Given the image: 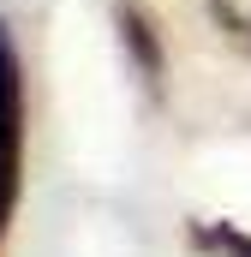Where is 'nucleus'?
Instances as JSON below:
<instances>
[{
	"label": "nucleus",
	"mask_w": 251,
	"mask_h": 257,
	"mask_svg": "<svg viewBox=\"0 0 251 257\" xmlns=\"http://www.w3.org/2000/svg\"><path fill=\"white\" fill-rule=\"evenodd\" d=\"M120 18V42L126 54H132V66L144 72V84H162V72H168V60H162V42H156V24L138 12V6H120L114 12Z\"/></svg>",
	"instance_id": "nucleus-2"
},
{
	"label": "nucleus",
	"mask_w": 251,
	"mask_h": 257,
	"mask_svg": "<svg viewBox=\"0 0 251 257\" xmlns=\"http://www.w3.org/2000/svg\"><path fill=\"white\" fill-rule=\"evenodd\" d=\"M209 18H215L239 48H251V0H209Z\"/></svg>",
	"instance_id": "nucleus-4"
},
{
	"label": "nucleus",
	"mask_w": 251,
	"mask_h": 257,
	"mask_svg": "<svg viewBox=\"0 0 251 257\" xmlns=\"http://www.w3.org/2000/svg\"><path fill=\"white\" fill-rule=\"evenodd\" d=\"M24 138H30V96H24V60L12 42V24L0 18V251L24 197Z\"/></svg>",
	"instance_id": "nucleus-1"
},
{
	"label": "nucleus",
	"mask_w": 251,
	"mask_h": 257,
	"mask_svg": "<svg viewBox=\"0 0 251 257\" xmlns=\"http://www.w3.org/2000/svg\"><path fill=\"white\" fill-rule=\"evenodd\" d=\"M191 251L197 257H251V233L233 221H191Z\"/></svg>",
	"instance_id": "nucleus-3"
}]
</instances>
